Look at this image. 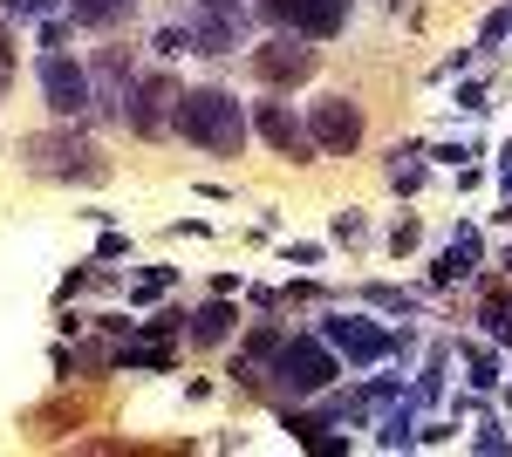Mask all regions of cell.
I'll return each instance as SVG.
<instances>
[{
    "label": "cell",
    "instance_id": "1",
    "mask_svg": "<svg viewBox=\"0 0 512 457\" xmlns=\"http://www.w3.org/2000/svg\"><path fill=\"white\" fill-rule=\"evenodd\" d=\"M178 130H185V144H198V151L239 157V144H246L253 123H246L233 89H185V96H178Z\"/></svg>",
    "mask_w": 512,
    "mask_h": 457
},
{
    "label": "cell",
    "instance_id": "2",
    "mask_svg": "<svg viewBox=\"0 0 512 457\" xmlns=\"http://www.w3.org/2000/svg\"><path fill=\"white\" fill-rule=\"evenodd\" d=\"M28 171L35 178H62V185H103L110 178L103 151L89 137H76V130H41V137H28Z\"/></svg>",
    "mask_w": 512,
    "mask_h": 457
},
{
    "label": "cell",
    "instance_id": "3",
    "mask_svg": "<svg viewBox=\"0 0 512 457\" xmlns=\"http://www.w3.org/2000/svg\"><path fill=\"white\" fill-rule=\"evenodd\" d=\"M267 376H274L280 389H294V396H321V389L335 382V348L315 342V335H287L280 355L267 362Z\"/></svg>",
    "mask_w": 512,
    "mask_h": 457
},
{
    "label": "cell",
    "instance_id": "4",
    "mask_svg": "<svg viewBox=\"0 0 512 457\" xmlns=\"http://www.w3.org/2000/svg\"><path fill=\"white\" fill-rule=\"evenodd\" d=\"M35 82H41V96H48V110L62 116V123H82V116L96 110V89H89V69H82V62H69L62 48H41V62H35Z\"/></svg>",
    "mask_w": 512,
    "mask_h": 457
},
{
    "label": "cell",
    "instance_id": "5",
    "mask_svg": "<svg viewBox=\"0 0 512 457\" xmlns=\"http://www.w3.org/2000/svg\"><path fill=\"white\" fill-rule=\"evenodd\" d=\"M185 35H192V55H233L246 41V7L239 0H198L185 14Z\"/></svg>",
    "mask_w": 512,
    "mask_h": 457
},
{
    "label": "cell",
    "instance_id": "6",
    "mask_svg": "<svg viewBox=\"0 0 512 457\" xmlns=\"http://www.w3.org/2000/svg\"><path fill=\"white\" fill-rule=\"evenodd\" d=\"M178 82L171 76H144L130 82V103H123V123L137 130V137H164V130H178Z\"/></svg>",
    "mask_w": 512,
    "mask_h": 457
},
{
    "label": "cell",
    "instance_id": "7",
    "mask_svg": "<svg viewBox=\"0 0 512 457\" xmlns=\"http://www.w3.org/2000/svg\"><path fill=\"white\" fill-rule=\"evenodd\" d=\"M321 342L335 348V355H349L355 369H369V362H383L396 348V335H383V328L362 321V314H328V321H321Z\"/></svg>",
    "mask_w": 512,
    "mask_h": 457
},
{
    "label": "cell",
    "instance_id": "8",
    "mask_svg": "<svg viewBox=\"0 0 512 457\" xmlns=\"http://www.w3.org/2000/svg\"><path fill=\"white\" fill-rule=\"evenodd\" d=\"M308 137H315L321 157H349L362 144V110H355L349 96H321L315 116H308Z\"/></svg>",
    "mask_w": 512,
    "mask_h": 457
},
{
    "label": "cell",
    "instance_id": "9",
    "mask_svg": "<svg viewBox=\"0 0 512 457\" xmlns=\"http://www.w3.org/2000/svg\"><path fill=\"white\" fill-rule=\"evenodd\" d=\"M246 62H253V76L267 89H294V82L315 76V48H301V41H260Z\"/></svg>",
    "mask_w": 512,
    "mask_h": 457
},
{
    "label": "cell",
    "instance_id": "10",
    "mask_svg": "<svg viewBox=\"0 0 512 457\" xmlns=\"http://www.w3.org/2000/svg\"><path fill=\"white\" fill-rule=\"evenodd\" d=\"M253 130H260V137H267L280 157H294V164H308V157H315V137H308V123L287 110V103H260V110H253Z\"/></svg>",
    "mask_w": 512,
    "mask_h": 457
},
{
    "label": "cell",
    "instance_id": "11",
    "mask_svg": "<svg viewBox=\"0 0 512 457\" xmlns=\"http://www.w3.org/2000/svg\"><path fill=\"white\" fill-rule=\"evenodd\" d=\"M287 28L301 41H328L349 28V0H294V14H287Z\"/></svg>",
    "mask_w": 512,
    "mask_h": 457
},
{
    "label": "cell",
    "instance_id": "12",
    "mask_svg": "<svg viewBox=\"0 0 512 457\" xmlns=\"http://www.w3.org/2000/svg\"><path fill=\"white\" fill-rule=\"evenodd\" d=\"M89 89H96V110L103 116H123V103H130V62H123V48H103V55H96Z\"/></svg>",
    "mask_w": 512,
    "mask_h": 457
},
{
    "label": "cell",
    "instance_id": "13",
    "mask_svg": "<svg viewBox=\"0 0 512 457\" xmlns=\"http://www.w3.org/2000/svg\"><path fill=\"white\" fill-rule=\"evenodd\" d=\"M472 260H478V232L465 226L458 239H451V246H444V253H437L431 280H437V287H451V280H465V273H472Z\"/></svg>",
    "mask_w": 512,
    "mask_h": 457
},
{
    "label": "cell",
    "instance_id": "14",
    "mask_svg": "<svg viewBox=\"0 0 512 457\" xmlns=\"http://www.w3.org/2000/svg\"><path fill=\"white\" fill-rule=\"evenodd\" d=\"M233 321H239V314L226 307V294H219V301H205L192 314V328H185V335H192L198 348H212V342H226V335H233Z\"/></svg>",
    "mask_w": 512,
    "mask_h": 457
},
{
    "label": "cell",
    "instance_id": "15",
    "mask_svg": "<svg viewBox=\"0 0 512 457\" xmlns=\"http://www.w3.org/2000/svg\"><path fill=\"white\" fill-rule=\"evenodd\" d=\"M130 7H137V0H69V21H76V28H117Z\"/></svg>",
    "mask_w": 512,
    "mask_h": 457
},
{
    "label": "cell",
    "instance_id": "16",
    "mask_svg": "<svg viewBox=\"0 0 512 457\" xmlns=\"http://www.w3.org/2000/svg\"><path fill=\"white\" fill-rule=\"evenodd\" d=\"M362 301H369V307H390V314H417V294H403V287H369Z\"/></svg>",
    "mask_w": 512,
    "mask_h": 457
},
{
    "label": "cell",
    "instance_id": "17",
    "mask_svg": "<svg viewBox=\"0 0 512 457\" xmlns=\"http://www.w3.org/2000/svg\"><path fill=\"white\" fill-rule=\"evenodd\" d=\"M171 280H178V267H151L144 280H137V287H130V301H158V294L171 287Z\"/></svg>",
    "mask_w": 512,
    "mask_h": 457
},
{
    "label": "cell",
    "instance_id": "18",
    "mask_svg": "<svg viewBox=\"0 0 512 457\" xmlns=\"http://www.w3.org/2000/svg\"><path fill=\"white\" fill-rule=\"evenodd\" d=\"M478 321H485V335H492V342H512V307L506 301H485Z\"/></svg>",
    "mask_w": 512,
    "mask_h": 457
},
{
    "label": "cell",
    "instance_id": "19",
    "mask_svg": "<svg viewBox=\"0 0 512 457\" xmlns=\"http://www.w3.org/2000/svg\"><path fill=\"white\" fill-rule=\"evenodd\" d=\"M465 362H472V389H492V382H499V362H492L485 348H472V342H465Z\"/></svg>",
    "mask_w": 512,
    "mask_h": 457
},
{
    "label": "cell",
    "instance_id": "20",
    "mask_svg": "<svg viewBox=\"0 0 512 457\" xmlns=\"http://www.w3.org/2000/svg\"><path fill=\"white\" fill-rule=\"evenodd\" d=\"M117 362H123V369H171L164 348H117Z\"/></svg>",
    "mask_w": 512,
    "mask_h": 457
},
{
    "label": "cell",
    "instance_id": "21",
    "mask_svg": "<svg viewBox=\"0 0 512 457\" xmlns=\"http://www.w3.org/2000/svg\"><path fill=\"white\" fill-rule=\"evenodd\" d=\"M403 444H410V403L390 410V423H383V451H403Z\"/></svg>",
    "mask_w": 512,
    "mask_h": 457
},
{
    "label": "cell",
    "instance_id": "22",
    "mask_svg": "<svg viewBox=\"0 0 512 457\" xmlns=\"http://www.w3.org/2000/svg\"><path fill=\"white\" fill-rule=\"evenodd\" d=\"M403 157H410V151H396V164H390V185H396V191H417V185H424V164H403Z\"/></svg>",
    "mask_w": 512,
    "mask_h": 457
},
{
    "label": "cell",
    "instance_id": "23",
    "mask_svg": "<svg viewBox=\"0 0 512 457\" xmlns=\"http://www.w3.org/2000/svg\"><path fill=\"white\" fill-rule=\"evenodd\" d=\"M512 28V7H492V21H485V35H478V48H499Z\"/></svg>",
    "mask_w": 512,
    "mask_h": 457
},
{
    "label": "cell",
    "instance_id": "24",
    "mask_svg": "<svg viewBox=\"0 0 512 457\" xmlns=\"http://www.w3.org/2000/svg\"><path fill=\"white\" fill-rule=\"evenodd\" d=\"M55 7H62V0H7L14 21H41V14H55Z\"/></svg>",
    "mask_w": 512,
    "mask_h": 457
},
{
    "label": "cell",
    "instance_id": "25",
    "mask_svg": "<svg viewBox=\"0 0 512 457\" xmlns=\"http://www.w3.org/2000/svg\"><path fill=\"white\" fill-rule=\"evenodd\" d=\"M362 212H335V239H342V246H355V239H362Z\"/></svg>",
    "mask_w": 512,
    "mask_h": 457
},
{
    "label": "cell",
    "instance_id": "26",
    "mask_svg": "<svg viewBox=\"0 0 512 457\" xmlns=\"http://www.w3.org/2000/svg\"><path fill=\"white\" fill-rule=\"evenodd\" d=\"M458 110H472V116H485V110H492V103H485V89H478V82H465V89H458Z\"/></svg>",
    "mask_w": 512,
    "mask_h": 457
},
{
    "label": "cell",
    "instance_id": "27",
    "mask_svg": "<svg viewBox=\"0 0 512 457\" xmlns=\"http://www.w3.org/2000/svg\"><path fill=\"white\" fill-rule=\"evenodd\" d=\"M117 253H130V239H123V232H103V246H96V260H117Z\"/></svg>",
    "mask_w": 512,
    "mask_h": 457
},
{
    "label": "cell",
    "instance_id": "28",
    "mask_svg": "<svg viewBox=\"0 0 512 457\" xmlns=\"http://www.w3.org/2000/svg\"><path fill=\"white\" fill-rule=\"evenodd\" d=\"M69 41V21H41V48H62Z\"/></svg>",
    "mask_w": 512,
    "mask_h": 457
},
{
    "label": "cell",
    "instance_id": "29",
    "mask_svg": "<svg viewBox=\"0 0 512 457\" xmlns=\"http://www.w3.org/2000/svg\"><path fill=\"white\" fill-rule=\"evenodd\" d=\"M390 246H396V253H410V246H417V219H403V226L390 232Z\"/></svg>",
    "mask_w": 512,
    "mask_h": 457
},
{
    "label": "cell",
    "instance_id": "30",
    "mask_svg": "<svg viewBox=\"0 0 512 457\" xmlns=\"http://www.w3.org/2000/svg\"><path fill=\"white\" fill-rule=\"evenodd\" d=\"M253 7H260L267 21H287V14H294V0H253Z\"/></svg>",
    "mask_w": 512,
    "mask_h": 457
},
{
    "label": "cell",
    "instance_id": "31",
    "mask_svg": "<svg viewBox=\"0 0 512 457\" xmlns=\"http://www.w3.org/2000/svg\"><path fill=\"white\" fill-rule=\"evenodd\" d=\"M0 69H14V35L0 28Z\"/></svg>",
    "mask_w": 512,
    "mask_h": 457
}]
</instances>
